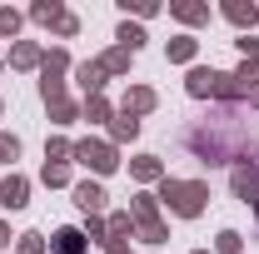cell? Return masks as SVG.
<instances>
[{
	"label": "cell",
	"mask_w": 259,
	"mask_h": 254,
	"mask_svg": "<svg viewBox=\"0 0 259 254\" xmlns=\"http://www.w3.org/2000/svg\"><path fill=\"white\" fill-rule=\"evenodd\" d=\"M160 199L175 209V215H185V220H194L199 209H204V199H209V190L199 185V180H160Z\"/></svg>",
	"instance_id": "cell-1"
},
{
	"label": "cell",
	"mask_w": 259,
	"mask_h": 254,
	"mask_svg": "<svg viewBox=\"0 0 259 254\" xmlns=\"http://www.w3.org/2000/svg\"><path fill=\"white\" fill-rule=\"evenodd\" d=\"M190 95L209 100V95H239L234 75H220V70H190Z\"/></svg>",
	"instance_id": "cell-2"
},
{
	"label": "cell",
	"mask_w": 259,
	"mask_h": 254,
	"mask_svg": "<svg viewBox=\"0 0 259 254\" xmlns=\"http://www.w3.org/2000/svg\"><path fill=\"white\" fill-rule=\"evenodd\" d=\"M75 159L90 164L95 175H110V170L120 164V159H115V145H100V140H80V145H75Z\"/></svg>",
	"instance_id": "cell-3"
},
{
	"label": "cell",
	"mask_w": 259,
	"mask_h": 254,
	"mask_svg": "<svg viewBox=\"0 0 259 254\" xmlns=\"http://www.w3.org/2000/svg\"><path fill=\"white\" fill-rule=\"evenodd\" d=\"M25 194H30V180L10 175V180L0 185V204H5V209H20V204H25Z\"/></svg>",
	"instance_id": "cell-4"
},
{
	"label": "cell",
	"mask_w": 259,
	"mask_h": 254,
	"mask_svg": "<svg viewBox=\"0 0 259 254\" xmlns=\"http://www.w3.org/2000/svg\"><path fill=\"white\" fill-rule=\"evenodd\" d=\"M75 204H80L85 215H100V209H105V190L85 180V185H75Z\"/></svg>",
	"instance_id": "cell-5"
},
{
	"label": "cell",
	"mask_w": 259,
	"mask_h": 254,
	"mask_svg": "<svg viewBox=\"0 0 259 254\" xmlns=\"http://www.w3.org/2000/svg\"><path fill=\"white\" fill-rule=\"evenodd\" d=\"M75 75H80V90H85V95H100V85H105V65L100 60H85Z\"/></svg>",
	"instance_id": "cell-6"
},
{
	"label": "cell",
	"mask_w": 259,
	"mask_h": 254,
	"mask_svg": "<svg viewBox=\"0 0 259 254\" xmlns=\"http://www.w3.org/2000/svg\"><path fill=\"white\" fill-rule=\"evenodd\" d=\"M145 110H155V90H150V85H135V90L125 95V115H135V120H140Z\"/></svg>",
	"instance_id": "cell-7"
},
{
	"label": "cell",
	"mask_w": 259,
	"mask_h": 254,
	"mask_svg": "<svg viewBox=\"0 0 259 254\" xmlns=\"http://www.w3.org/2000/svg\"><path fill=\"white\" fill-rule=\"evenodd\" d=\"M169 10H175L185 25H204V20H209V5H190V0H175Z\"/></svg>",
	"instance_id": "cell-8"
},
{
	"label": "cell",
	"mask_w": 259,
	"mask_h": 254,
	"mask_svg": "<svg viewBox=\"0 0 259 254\" xmlns=\"http://www.w3.org/2000/svg\"><path fill=\"white\" fill-rule=\"evenodd\" d=\"M55 254H85V234L80 229H60L55 234Z\"/></svg>",
	"instance_id": "cell-9"
},
{
	"label": "cell",
	"mask_w": 259,
	"mask_h": 254,
	"mask_svg": "<svg viewBox=\"0 0 259 254\" xmlns=\"http://www.w3.org/2000/svg\"><path fill=\"white\" fill-rule=\"evenodd\" d=\"M225 15L234 20V25H249V30H254V20H259V10H254V5H244V0H229Z\"/></svg>",
	"instance_id": "cell-10"
},
{
	"label": "cell",
	"mask_w": 259,
	"mask_h": 254,
	"mask_svg": "<svg viewBox=\"0 0 259 254\" xmlns=\"http://www.w3.org/2000/svg\"><path fill=\"white\" fill-rule=\"evenodd\" d=\"M130 170H135V180H160V159H155V155L130 159Z\"/></svg>",
	"instance_id": "cell-11"
},
{
	"label": "cell",
	"mask_w": 259,
	"mask_h": 254,
	"mask_svg": "<svg viewBox=\"0 0 259 254\" xmlns=\"http://www.w3.org/2000/svg\"><path fill=\"white\" fill-rule=\"evenodd\" d=\"M169 60H194V35H175V40H169Z\"/></svg>",
	"instance_id": "cell-12"
},
{
	"label": "cell",
	"mask_w": 259,
	"mask_h": 254,
	"mask_svg": "<svg viewBox=\"0 0 259 254\" xmlns=\"http://www.w3.org/2000/svg\"><path fill=\"white\" fill-rule=\"evenodd\" d=\"M140 45H145V30H140V25H120V50H130V55H135V50H140Z\"/></svg>",
	"instance_id": "cell-13"
},
{
	"label": "cell",
	"mask_w": 259,
	"mask_h": 254,
	"mask_svg": "<svg viewBox=\"0 0 259 254\" xmlns=\"http://www.w3.org/2000/svg\"><path fill=\"white\" fill-rule=\"evenodd\" d=\"M135 220H140V229H145V224H160V220H155V199H150V194H135Z\"/></svg>",
	"instance_id": "cell-14"
},
{
	"label": "cell",
	"mask_w": 259,
	"mask_h": 254,
	"mask_svg": "<svg viewBox=\"0 0 259 254\" xmlns=\"http://www.w3.org/2000/svg\"><path fill=\"white\" fill-rule=\"evenodd\" d=\"M30 15H35V20H45V25H50V20L60 25V20H65V10H60V5H55V0H40V5H35Z\"/></svg>",
	"instance_id": "cell-15"
},
{
	"label": "cell",
	"mask_w": 259,
	"mask_h": 254,
	"mask_svg": "<svg viewBox=\"0 0 259 254\" xmlns=\"http://www.w3.org/2000/svg\"><path fill=\"white\" fill-rule=\"evenodd\" d=\"M10 60L20 65V70H30V65H35V60H40V50H35L30 40H25V45H15V55H10Z\"/></svg>",
	"instance_id": "cell-16"
},
{
	"label": "cell",
	"mask_w": 259,
	"mask_h": 254,
	"mask_svg": "<svg viewBox=\"0 0 259 254\" xmlns=\"http://www.w3.org/2000/svg\"><path fill=\"white\" fill-rule=\"evenodd\" d=\"M100 65H105V75H120V70L130 65V50H110V55H105Z\"/></svg>",
	"instance_id": "cell-17"
},
{
	"label": "cell",
	"mask_w": 259,
	"mask_h": 254,
	"mask_svg": "<svg viewBox=\"0 0 259 254\" xmlns=\"http://www.w3.org/2000/svg\"><path fill=\"white\" fill-rule=\"evenodd\" d=\"M135 135H140V120L135 115H120L115 120V140H135Z\"/></svg>",
	"instance_id": "cell-18"
},
{
	"label": "cell",
	"mask_w": 259,
	"mask_h": 254,
	"mask_svg": "<svg viewBox=\"0 0 259 254\" xmlns=\"http://www.w3.org/2000/svg\"><path fill=\"white\" fill-rule=\"evenodd\" d=\"M85 120H110V105H105L100 95H90L85 100Z\"/></svg>",
	"instance_id": "cell-19"
},
{
	"label": "cell",
	"mask_w": 259,
	"mask_h": 254,
	"mask_svg": "<svg viewBox=\"0 0 259 254\" xmlns=\"http://www.w3.org/2000/svg\"><path fill=\"white\" fill-rule=\"evenodd\" d=\"M50 115H55L60 125H70V120H75V105H70V100H50Z\"/></svg>",
	"instance_id": "cell-20"
},
{
	"label": "cell",
	"mask_w": 259,
	"mask_h": 254,
	"mask_svg": "<svg viewBox=\"0 0 259 254\" xmlns=\"http://www.w3.org/2000/svg\"><path fill=\"white\" fill-rule=\"evenodd\" d=\"M20 254H45V239L40 234H20Z\"/></svg>",
	"instance_id": "cell-21"
},
{
	"label": "cell",
	"mask_w": 259,
	"mask_h": 254,
	"mask_svg": "<svg viewBox=\"0 0 259 254\" xmlns=\"http://www.w3.org/2000/svg\"><path fill=\"white\" fill-rule=\"evenodd\" d=\"M20 155V140L15 135H0V159H15Z\"/></svg>",
	"instance_id": "cell-22"
},
{
	"label": "cell",
	"mask_w": 259,
	"mask_h": 254,
	"mask_svg": "<svg viewBox=\"0 0 259 254\" xmlns=\"http://www.w3.org/2000/svg\"><path fill=\"white\" fill-rule=\"evenodd\" d=\"M234 45H239V50H244V60H259V40H254V35H239V40H234Z\"/></svg>",
	"instance_id": "cell-23"
},
{
	"label": "cell",
	"mask_w": 259,
	"mask_h": 254,
	"mask_svg": "<svg viewBox=\"0 0 259 254\" xmlns=\"http://www.w3.org/2000/svg\"><path fill=\"white\" fill-rule=\"evenodd\" d=\"M65 180H70L65 164H45V185H65Z\"/></svg>",
	"instance_id": "cell-24"
},
{
	"label": "cell",
	"mask_w": 259,
	"mask_h": 254,
	"mask_svg": "<svg viewBox=\"0 0 259 254\" xmlns=\"http://www.w3.org/2000/svg\"><path fill=\"white\" fill-rule=\"evenodd\" d=\"M220 254H239V234H234V229L220 234Z\"/></svg>",
	"instance_id": "cell-25"
},
{
	"label": "cell",
	"mask_w": 259,
	"mask_h": 254,
	"mask_svg": "<svg viewBox=\"0 0 259 254\" xmlns=\"http://www.w3.org/2000/svg\"><path fill=\"white\" fill-rule=\"evenodd\" d=\"M15 25H20V15L15 10H0V35H15Z\"/></svg>",
	"instance_id": "cell-26"
},
{
	"label": "cell",
	"mask_w": 259,
	"mask_h": 254,
	"mask_svg": "<svg viewBox=\"0 0 259 254\" xmlns=\"http://www.w3.org/2000/svg\"><path fill=\"white\" fill-rule=\"evenodd\" d=\"M0 244H10V224H0Z\"/></svg>",
	"instance_id": "cell-27"
},
{
	"label": "cell",
	"mask_w": 259,
	"mask_h": 254,
	"mask_svg": "<svg viewBox=\"0 0 259 254\" xmlns=\"http://www.w3.org/2000/svg\"><path fill=\"white\" fill-rule=\"evenodd\" d=\"M110 254H130V249H125V244H110Z\"/></svg>",
	"instance_id": "cell-28"
},
{
	"label": "cell",
	"mask_w": 259,
	"mask_h": 254,
	"mask_svg": "<svg viewBox=\"0 0 259 254\" xmlns=\"http://www.w3.org/2000/svg\"><path fill=\"white\" fill-rule=\"evenodd\" d=\"M199 254H204V249H199Z\"/></svg>",
	"instance_id": "cell-29"
}]
</instances>
